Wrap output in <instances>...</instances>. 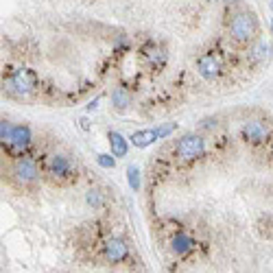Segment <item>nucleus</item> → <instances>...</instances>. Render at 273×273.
<instances>
[{
  "mask_svg": "<svg viewBox=\"0 0 273 273\" xmlns=\"http://www.w3.org/2000/svg\"><path fill=\"white\" fill-rule=\"evenodd\" d=\"M44 175L48 177L53 183H70L72 180H77V166L70 159V155L66 153H50L44 162Z\"/></svg>",
  "mask_w": 273,
  "mask_h": 273,
  "instance_id": "1",
  "label": "nucleus"
},
{
  "mask_svg": "<svg viewBox=\"0 0 273 273\" xmlns=\"http://www.w3.org/2000/svg\"><path fill=\"white\" fill-rule=\"evenodd\" d=\"M9 177L18 188H33L40 182V166L33 158L22 155V158L13 159L11 168H9Z\"/></svg>",
  "mask_w": 273,
  "mask_h": 273,
  "instance_id": "2",
  "label": "nucleus"
},
{
  "mask_svg": "<svg viewBox=\"0 0 273 273\" xmlns=\"http://www.w3.org/2000/svg\"><path fill=\"white\" fill-rule=\"evenodd\" d=\"M256 35H258V22L253 18V13L241 11L232 18V22H229V37L234 42L249 44V42L256 40Z\"/></svg>",
  "mask_w": 273,
  "mask_h": 273,
  "instance_id": "3",
  "label": "nucleus"
},
{
  "mask_svg": "<svg viewBox=\"0 0 273 273\" xmlns=\"http://www.w3.org/2000/svg\"><path fill=\"white\" fill-rule=\"evenodd\" d=\"M204 153H205V142H204V138L197 134L183 136L175 147V158H177V162H182V164L197 162L199 158H204Z\"/></svg>",
  "mask_w": 273,
  "mask_h": 273,
  "instance_id": "4",
  "label": "nucleus"
},
{
  "mask_svg": "<svg viewBox=\"0 0 273 273\" xmlns=\"http://www.w3.org/2000/svg\"><path fill=\"white\" fill-rule=\"evenodd\" d=\"M7 90L18 94V96H26L35 90L37 86V74L33 72L31 68H18L13 70V74L9 77V83H7Z\"/></svg>",
  "mask_w": 273,
  "mask_h": 273,
  "instance_id": "5",
  "label": "nucleus"
},
{
  "mask_svg": "<svg viewBox=\"0 0 273 273\" xmlns=\"http://www.w3.org/2000/svg\"><path fill=\"white\" fill-rule=\"evenodd\" d=\"M241 134H243V140L247 144H253V147H258V144H265L267 140H269L271 129H269V125H267L265 120L251 118V120H247L243 125Z\"/></svg>",
  "mask_w": 273,
  "mask_h": 273,
  "instance_id": "6",
  "label": "nucleus"
},
{
  "mask_svg": "<svg viewBox=\"0 0 273 273\" xmlns=\"http://www.w3.org/2000/svg\"><path fill=\"white\" fill-rule=\"evenodd\" d=\"M103 256H105L107 262L118 265V262H122L129 256V245L122 241V238H110V241H105V245H103Z\"/></svg>",
  "mask_w": 273,
  "mask_h": 273,
  "instance_id": "7",
  "label": "nucleus"
},
{
  "mask_svg": "<svg viewBox=\"0 0 273 273\" xmlns=\"http://www.w3.org/2000/svg\"><path fill=\"white\" fill-rule=\"evenodd\" d=\"M197 70H199V74L204 79H208V81H214V79H219L221 77V61L216 55L212 53H205V55H201L199 59H197Z\"/></svg>",
  "mask_w": 273,
  "mask_h": 273,
  "instance_id": "8",
  "label": "nucleus"
},
{
  "mask_svg": "<svg viewBox=\"0 0 273 273\" xmlns=\"http://www.w3.org/2000/svg\"><path fill=\"white\" fill-rule=\"evenodd\" d=\"M33 136H31V129L26 125H18L13 127V136H11V142H9V147L13 149V151L18 153H24L26 149H29Z\"/></svg>",
  "mask_w": 273,
  "mask_h": 273,
  "instance_id": "9",
  "label": "nucleus"
},
{
  "mask_svg": "<svg viewBox=\"0 0 273 273\" xmlns=\"http://www.w3.org/2000/svg\"><path fill=\"white\" fill-rule=\"evenodd\" d=\"M142 57L147 61L151 68H162L164 64H166V53H164V48H159L158 44H147L142 48Z\"/></svg>",
  "mask_w": 273,
  "mask_h": 273,
  "instance_id": "10",
  "label": "nucleus"
},
{
  "mask_svg": "<svg viewBox=\"0 0 273 273\" xmlns=\"http://www.w3.org/2000/svg\"><path fill=\"white\" fill-rule=\"evenodd\" d=\"M192 247H195V243H192V238L188 236V234H175L173 236V241H171V249H173V253L175 256H188V253L192 251Z\"/></svg>",
  "mask_w": 273,
  "mask_h": 273,
  "instance_id": "11",
  "label": "nucleus"
},
{
  "mask_svg": "<svg viewBox=\"0 0 273 273\" xmlns=\"http://www.w3.org/2000/svg\"><path fill=\"white\" fill-rule=\"evenodd\" d=\"M107 140H110L112 155H116V158H125L127 151H129V142H127L125 136H120L118 131H110V134H107Z\"/></svg>",
  "mask_w": 273,
  "mask_h": 273,
  "instance_id": "12",
  "label": "nucleus"
},
{
  "mask_svg": "<svg viewBox=\"0 0 273 273\" xmlns=\"http://www.w3.org/2000/svg\"><path fill=\"white\" fill-rule=\"evenodd\" d=\"M158 138V134H155V129H144V131H136L134 136H131V144L138 149H144V147H151Z\"/></svg>",
  "mask_w": 273,
  "mask_h": 273,
  "instance_id": "13",
  "label": "nucleus"
},
{
  "mask_svg": "<svg viewBox=\"0 0 273 273\" xmlns=\"http://www.w3.org/2000/svg\"><path fill=\"white\" fill-rule=\"evenodd\" d=\"M129 103H131V96L125 88H116V90L112 92V105L118 112H125L127 107H129Z\"/></svg>",
  "mask_w": 273,
  "mask_h": 273,
  "instance_id": "14",
  "label": "nucleus"
},
{
  "mask_svg": "<svg viewBox=\"0 0 273 273\" xmlns=\"http://www.w3.org/2000/svg\"><path fill=\"white\" fill-rule=\"evenodd\" d=\"M127 177H129L131 190H138V188H140V171H138V166H129V168H127Z\"/></svg>",
  "mask_w": 273,
  "mask_h": 273,
  "instance_id": "15",
  "label": "nucleus"
},
{
  "mask_svg": "<svg viewBox=\"0 0 273 273\" xmlns=\"http://www.w3.org/2000/svg\"><path fill=\"white\" fill-rule=\"evenodd\" d=\"M11 136H13V125L7 120H2V125H0V140H2V144L11 142Z\"/></svg>",
  "mask_w": 273,
  "mask_h": 273,
  "instance_id": "16",
  "label": "nucleus"
},
{
  "mask_svg": "<svg viewBox=\"0 0 273 273\" xmlns=\"http://www.w3.org/2000/svg\"><path fill=\"white\" fill-rule=\"evenodd\" d=\"M256 61H262V59H269L271 57V44H260L251 55Z\"/></svg>",
  "mask_w": 273,
  "mask_h": 273,
  "instance_id": "17",
  "label": "nucleus"
},
{
  "mask_svg": "<svg viewBox=\"0 0 273 273\" xmlns=\"http://www.w3.org/2000/svg\"><path fill=\"white\" fill-rule=\"evenodd\" d=\"M96 162L101 164L103 168H114L116 166V155H107V153H98Z\"/></svg>",
  "mask_w": 273,
  "mask_h": 273,
  "instance_id": "18",
  "label": "nucleus"
},
{
  "mask_svg": "<svg viewBox=\"0 0 273 273\" xmlns=\"http://www.w3.org/2000/svg\"><path fill=\"white\" fill-rule=\"evenodd\" d=\"M88 204L92 208H101L103 205V192L101 190H88Z\"/></svg>",
  "mask_w": 273,
  "mask_h": 273,
  "instance_id": "19",
  "label": "nucleus"
},
{
  "mask_svg": "<svg viewBox=\"0 0 273 273\" xmlns=\"http://www.w3.org/2000/svg\"><path fill=\"white\" fill-rule=\"evenodd\" d=\"M175 122H168V125H159L158 129H155V134H158V138H166V136H171L173 131H175Z\"/></svg>",
  "mask_w": 273,
  "mask_h": 273,
  "instance_id": "20",
  "label": "nucleus"
},
{
  "mask_svg": "<svg viewBox=\"0 0 273 273\" xmlns=\"http://www.w3.org/2000/svg\"><path fill=\"white\" fill-rule=\"evenodd\" d=\"M98 101H101V96H96V98H94V101L90 103V105H88V110H96V103Z\"/></svg>",
  "mask_w": 273,
  "mask_h": 273,
  "instance_id": "21",
  "label": "nucleus"
},
{
  "mask_svg": "<svg viewBox=\"0 0 273 273\" xmlns=\"http://www.w3.org/2000/svg\"><path fill=\"white\" fill-rule=\"evenodd\" d=\"M228 2H236V0H228Z\"/></svg>",
  "mask_w": 273,
  "mask_h": 273,
  "instance_id": "22",
  "label": "nucleus"
},
{
  "mask_svg": "<svg viewBox=\"0 0 273 273\" xmlns=\"http://www.w3.org/2000/svg\"><path fill=\"white\" fill-rule=\"evenodd\" d=\"M205 2H214V0H205Z\"/></svg>",
  "mask_w": 273,
  "mask_h": 273,
  "instance_id": "23",
  "label": "nucleus"
},
{
  "mask_svg": "<svg viewBox=\"0 0 273 273\" xmlns=\"http://www.w3.org/2000/svg\"><path fill=\"white\" fill-rule=\"evenodd\" d=\"M271 31H273V22H271Z\"/></svg>",
  "mask_w": 273,
  "mask_h": 273,
  "instance_id": "24",
  "label": "nucleus"
},
{
  "mask_svg": "<svg viewBox=\"0 0 273 273\" xmlns=\"http://www.w3.org/2000/svg\"><path fill=\"white\" fill-rule=\"evenodd\" d=\"M271 9H273V0H271Z\"/></svg>",
  "mask_w": 273,
  "mask_h": 273,
  "instance_id": "25",
  "label": "nucleus"
},
{
  "mask_svg": "<svg viewBox=\"0 0 273 273\" xmlns=\"http://www.w3.org/2000/svg\"><path fill=\"white\" fill-rule=\"evenodd\" d=\"M271 153H273V147H271Z\"/></svg>",
  "mask_w": 273,
  "mask_h": 273,
  "instance_id": "26",
  "label": "nucleus"
}]
</instances>
